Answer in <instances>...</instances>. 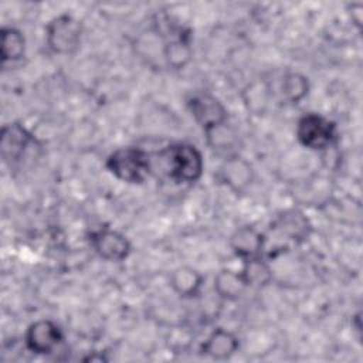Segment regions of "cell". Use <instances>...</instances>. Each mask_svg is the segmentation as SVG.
Returning a JSON list of instances; mask_svg holds the SVG:
<instances>
[{"label":"cell","instance_id":"6da1fadb","mask_svg":"<svg viewBox=\"0 0 363 363\" xmlns=\"http://www.w3.org/2000/svg\"><path fill=\"white\" fill-rule=\"evenodd\" d=\"M166 176L176 184H194L204 172V159L200 149L191 143L176 142L157 153Z\"/></svg>","mask_w":363,"mask_h":363},{"label":"cell","instance_id":"7a4b0ae2","mask_svg":"<svg viewBox=\"0 0 363 363\" xmlns=\"http://www.w3.org/2000/svg\"><path fill=\"white\" fill-rule=\"evenodd\" d=\"M106 170L128 184H142L152 174V155L142 147L125 146L111 152L105 160Z\"/></svg>","mask_w":363,"mask_h":363},{"label":"cell","instance_id":"3957f363","mask_svg":"<svg viewBox=\"0 0 363 363\" xmlns=\"http://www.w3.org/2000/svg\"><path fill=\"white\" fill-rule=\"evenodd\" d=\"M82 23L69 13L54 16L44 27V40L50 52L55 55L75 54L82 41Z\"/></svg>","mask_w":363,"mask_h":363},{"label":"cell","instance_id":"277c9868","mask_svg":"<svg viewBox=\"0 0 363 363\" xmlns=\"http://www.w3.org/2000/svg\"><path fill=\"white\" fill-rule=\"evenodd\" d=\"M295 136L305 149L323 152L337 142L339 133L336 122L320 113L308 112L298 119Z\"/></svg>","mask_w":363,"mask_h":363},{"label":"cell","instance_id":"5b68a950","mask_svg":"<svg viewBox=\"0 0 363 363\" xmlns=\"http://www.w3.org/2000/svg\"><path fill=\"white\" fill-rule=\"evenodd\" d=\"M186 106L203 133L228 122V111L225 105L216 95L207 91L193 92L186 99Z\"/></svg>","mask_w":363,"mask_h":363},{"label":"cell","instance_id":"8992f818","mask_svg":"<svg viewBox=\"0 0 363 363\" xmlns=\"http://www.w3.org/2000/svg\"><path fill=\"white\" fill-rule=\"evenodd\" d=\"M88 242L94 252L108 262H122L132 252L130 240L111 227H99L88 233Z\"/></svg>","mask_w":363,"mask_h":363},{"label":"cell","instance_id":"52a82bcc","mask_svg":"<svg viewBox=\"0 0 363 363\" xmlns=\"http://www.w3.org/2000/svg\"><path fill=\"white\" fill-rule=\"evenodd\" d=\"M62 328L52 319H38L31 322L24 333V346L28 352L38 356L54 353L64 342Z\"/></svg>","mask_w":363,"mask_h":363},{"label":"cell","instance_id":"ba28073f","mask_svg":"<svg viewBox=\"0 0 363 363\" xmlns=\"http://www.w3.org/2000/svg\"><path fill=\"white\" fill-rule=\"evenodd\" d=\"M35 143L37 139L21 122L3 125L0 132V153L3 162L10 167L20 163L28 147Z\"/></svg>","mask_w":363,"mask_h":363},{"label":"cell","instance_id":"9c48e42d","mask_svg":"<svg viewBox=\"0 0 363 363\" xmlns=\"http://www.w3.org/2000/svg\"><path fill=\"white\" fill-rule=\"evenodd\" d=\"M217 177L218 182L224 184L230 191L242 194L251 187L255 179V170L245 157L238 153H233L224 157L218 167Z\"/></svg>","mask_w":363,"mask_h":363},{"label":"cell","instance_id":"30bf717a","mask_svg":"<svg viewBox=\"0 0 363 363\" xmlns=\"http://www.w3.org/2000/svg\"><path fill=\"white\" fill-rule=\"evenodd\" d=\"M163 58L173 71L184 69L193 61L190 30L174 27L163 44Z\"/></svg>","mask_w":363,"mask_h":363},{"label":"cell","instance_id":"8fae6325","mask_svg":"<svg viewBox=\"0 0 363 363\" xmlns=\"http://www.w3.org/2000/svg\"><path fill=\"white\" fill-rule=\"evenodd\" d=\"M265 234L250 224L237 227L230 235V248L241 261L261 257L265 250Z\"/></svg>","mask_w":363,"mask_h":363},{"label":"cell","instance_id":"7c38bea8","mask_svg":"<svg viewBox=\"0 0 363 363\" xmlns=\"http://www.w3.org/2000/svg\"><path fill=\"white\" fill-rule=\"evenodd\" d=\"M240 349L238 336L225 328L213 329L207 337L200 343V354L214 359V360H227L233 357Z\"/></svg>","mask_w":363,"mask_h":363},{"label":"cell","instance_id":"4fadbf2b","mask_svg":"<svg viewBox=\"0 0 363 363\" xmlns=\"http://www.w3.org/2000/svg\"><path fill=\"white\" fill-rule=\"evenodd\" d=\"M274 228L284 235L286 240L295 244H302L309 240L313 225L306 214L298 208H288L277 216L274 221Z\"/></svg>","mask_w":363,"mask_h":363},{"label":"cell","instance_id":"5bb4252c","mask_svg":"<svg viewBox=\"0 0 363 363\" xmlns=\"http://www.w3.org/2000/svg\"><path fill=\"white\" fill-rule=\"evenodd\" d=\"M169 286L182 299L200 296L204 286V275L190 265H180L169 274Z\"/></svg>","mask_w":363,"mask_h":363},{"label":"cell","instance_id":"9a60e30c","mask_svg":"<svg viewBox=\"0 0 363 363\" xmlns=\"http://www.w3.org/2000/svg\"><path fill=\"white\" fill-rule=\"evenodd\" d=\"M213 289L223 302H235L248 289L240 271L231 268L220 269L213 279Z\"/></svg>","mask_w":363,"mask_h":363},{"label":"cell","instance_id":"2e32d148","mask_svg":"<svg viewBox=\"0 0 363 363\" xmlns=\"http://www.w3.org/2000/svg\"><path fill=\"white\" fill-rule=\"evenodd\" d=\"M26 37L13 26H3L0 31V58L3 64L18 62L26 55Z\"/></svg>","mask_w":363,"mask_h":363},{"label":"cell","instance_id":"e0dca14e","mask_svg":"<svg viewBox=\"0 0 363 363\" xmlns=\"http://www.w3.org/2000/svg\"><path fill=\"white\" fill-rule=\"evenodd\" d=\"M240 274L248 288L261 289L268 286L274 279V272L268 261L264 257H254L242 261Z\"/></svg>","mask_w":363,"mask_h":363},{"label":"cell","instance_id":"ac0fdd59","mask_svg":"<svg viewBox=\"0 0 363 363\" xmlns=\"http://www.w3.org/2000/svg\"><path fill=\"white\" fill-rule=\"evenodd\" d=\"M309 89H311L309 78L298 71H288L282 77L281 85H279V91L284 101L294 105L303 101L308 96Z\"/></svg>","mask_w":363,"mask_h":363},{"label":"cell","instance_id":"d6986e66","mask_svg":"<svg viewBox=\"0 0 363 363\" xmlns=\"http://www.w3.org/2000/svg\"><path fill=\"white\" fill-rule=\"evenodd\" d=\"M204 136L207 145L217 152H227V149H233L237 143V133L228 122L204 133Z\"/></svg>","mask_w":363,"mask_h":363},{"label":"cell","instance_id":"ffe728a7","mask_svg":"<svg viewBox=\"0 0 363 363\" xmlns=\"http://www.w3.org/2000/svg\"><path fill=\"white\" fill-rule=\"evenodd\" d=\"M350 17H352V23L360 28L362 27V20H363V4L362 3H352L350 6Z\"/></svg>","mask_w":363,"mask_h":363}]
</instances>
